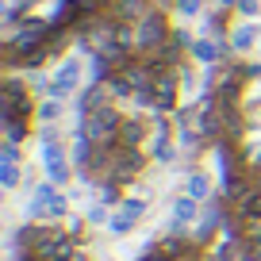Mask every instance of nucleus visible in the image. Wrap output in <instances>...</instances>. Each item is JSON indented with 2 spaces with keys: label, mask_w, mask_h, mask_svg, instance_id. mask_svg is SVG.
I'll list each match as a JSON object with an SVG mask.
<instances>
[{
  "label": "nucleus",
  "mask_w": 261,
  "mask_h": 261,
  "mask_svg": "<svg viewBox=\"0 0 261 261\" xmlns=\"http://www.w3.org/2000/svg\"><path fill=\"white\" fill-rule=\"evenodd\" d=\"M142 142V123H123V130H119V146H139Z\"/></svg>",
  "instance_id": "2eb2a0df"
},
{
  "label": "nucleus",
  "mask_w": 261,
  "mask_h": 261,
  "mask_svg": "<svg viewBox=\"0 0 261 261\" xmlns=\"http://www.w3.org/2000/svg\"><path fill=\"white\" fill-rule=\"evenodd\" d=\"M142 215H146V204H142V200H123V204H119V207L112 212L108 227H112L115 234H127V230L135 227V223H139Z\"/></svg>",
  "instance_id": "0eeeda50"
},
{
  "label": "nucleus",
  "mask_w": 261,
  "mask_h": 261,
  "mask_svg": "<svg viewBox=\"0 0 261 261\" xmlns=\"http://www.w3.org/2000/svg\"><path fill=\"white\" fill-rule=\"evenodd\" d=\"M257 242H261V230H257Z\"/></svg>",
  "instance_id": "b1692460"
},
{
  "label": "nucleus",
  "mask_w": 261,
  "mask_h": 261,
  "mask_svg": "<svg viewBox=\"0 0 261 261\" xmlns=\"http://www.w3.org/2000/svg\"><path fill=\"white\" fill-rule=\"evenodd\" d=\"M31 257H35V261H69V257H73V246H69V238L46 230V234H42V242L31 250Z\"/></svg>",
  "instance_id": "423d86ee"
},
{
  "label": "nucleus",
  "mask_w": 261,
  "mask_h": 261,
  "mask_svg": "<svg viewBox=\"0 0 261 261\" xmlns=\"http://www.w3.org/2000/svg\"><path fill=\"white\" fill-rule=\"evenodd\" d=\"M196 219V200L192 196H180L177 204H173V223H177V230H185V223Z\"/></svg>",
  "instance_id": "ddd939ff"
},
{
  "label": "nucleus",
  "mask_w": 261,
  "mask_h": 261,
  "mask_svg": "<svg viewBox=\"0 0 261 261\" xmlns=\"http://www.w3.org/2000/svg\"><path fill=\"white\" fill-rule=\"evenodd\" d=\"M219 4H227V8H230V4H238V0H219Z\"/></svg>",
  "instance_id": "5701e85b"
},
{
  "label": "nucleus",
  "mask_w": 261,
  "mask_h": 261,
  "mask_svg": "<svg viewBox=\"0 0 261 261\" xmlns=\"http://www.w3.org/2000/svg\"><path fill=\"white\" fill-rule=\"evenodd\" d=\"M150 8V0H115V19H123V23H139Z\"/></svg>",
  "instance_id": "1a4fd4ad"
},
{
  "label": "nucleus",
  "mask_w": 261,
  "mask_h": 261,
  "mask_svg": "<svg viewBox=\"0 0 261 261\" xmlns=\"http://www.w3.org/2000/svg\"><path fill=\"white\" fill-rule=\"evenodd\" d=\"M31 115V92L23 89L19 77L4 81V104H0V119H27Z\"/></svg>",
  "instance_id": "20e7f679"
},
{
  "label": "nucleus",
  "mask_w": 261,
  "mask_h": 261,
  "mask_svg": "<svg viewBox=\"0 0 261 261\" xmlns=\"http://www.w3.org/2000/svg\"><path fill=\"white\" fill-rule=\"evenodd\" d=\"M16 162H19L16 142H4V150H0V165H16Z\"/></svg>",
  "instance_id": "a211bd4d"
},
{
  "label": "nucleus",
  "mask_w": 261,
  "mask_h": 261,
  "mask_svg": "<svg viewBox=\"0 0 261 261\" xmlns=\"http://www.w3.org/2000/svg\"><path fill=\"white\" fill-rule=\"evenodd\" d=\"M200 4L204 0H177V12L180 16H200Z\"/></svg>",
  "instance_id": "aec40b11"
},
{
  "label": "nucleus",
  "mask_w": 261,
  "mask_h": 261,
  "mask_svg": "<svg viewBox=\"0 0 261 261\" xmlns=\"http://www.w3.org/2000/svg\"><path fill=\"white\" fill-rule=\"evenodd\" d=\"M4 135H8V142H19L27 135V119H4Z\"/></svg>",
  "instance_id": "dca6fc26"
},
{
  "label": "nucleus",
  "mask_w": 261,
  "mask_h": 261,
  "mask_svg": "<svg viewBox=\"0 0 261 261\" xmlns=\"http://www.w3.org/2000/svg\"><path fill=\"white\" fill-rule=\"evenodd\" d=\"M77 77H81V62L77 58H65L62 65H58V73H54V81H50V100H65L69 92L77 89Z\"/></svg>",
  "instance_id": "39448f33"
},
{
  "label": "nucleus",
  "mask_w": 261,
  "mask_h": 261,
  "mask_svg": "<svg viewBox=\"0 0 261 261\" xmlns=\"http://www.w3.org/2000/svg\"><path fill=\"white\" fill-rule=\"evenodd\" d=\"M0 185H4V188L19 185V169H16V165H0Z\"/></svg>",
  "instance_id": "f3484780"
},
{
  "label": "nucleus",
  "mask_w": 261,
  "mask_h": 261,
  "mask_svg": "<svg viewBox=\"0 0 261 261\" xmlns=\"http://www.w3.org/2000/svg\"><path fill=\"white\" fill-rule=\"evenodd\" d=\"M119 130H123V119H119V112H115L112 104L92 108V112L81 115V135L92 146H112V142H119Z\"/></svg>",
  "instance_id": "f257e3e1"
},
{
  "label": "nucleus",
  "mask_w": 261,
  "mask_h": 261,
  "mask_svg": "<svg viewBox=\"0 0 261 261\" xmlns=\"http://www.w3.org/2000/svg\"><path fill=\"white\" fill-rule=\"evenodd\" d=\"M165 39H169V27H165L162 12H146V16L135 23V50H150V54H154Z\"/></svg>",
  "instance_id": "7ed1b4c3"
},
{
  "label": "nucleus",
  "mask_w": 261,
  "mask_h": 261,
  "mask_svg": "<svg viewBox=\"0 0 261 261\" xmlns=\"http://www.w3.org/2000/svg\"><path fill=\"white\" fill-rule=\"evenodd\" d=\"M58 112H62V104H58V100H46V104L39 108V119L50 123V119H58Z\"/></svg>",
  "instance_id": "6ab92c4d"
},
{
  "label": "nucleus",
  "mask_w": 261,
  "mask_h": 261,
  "mask_svg": "<svg viewBox=\"0 0 261 261\" xmlns=\"http://www.w3.org/2000/svg\"><path fill=\"white\" fill-rule=\"evenodd\" d=\"M177 81H180V73H173V69L158 73V81H154V108L158 112H169L177 104Z\"/></svg>",
  "instance_id": "6e6552de"
},
{
  "label": "nucleus",
  "mask_w": 261,
  "mask_h": 261,
  "mask_svg": "<svg viewBox=\"0 0 261 261\" xmlns=\"http://www.w3.org/2000/svg\"><path fill=\"white\" fill-rule=\"evenodd\" d=\"M27 215L31 219H58V215H65V196L58 192V185H39L31 196V204H27Z\"/></svg>",
  "instance_id": "f03ea898"
},
{
  "label": "nucleus",
  "mask_w": 261,
  "mask_h": 261,
  "mask_svg": "<svg viewBox=\"0 0 261 261\" xmlns=\"http://www.w3.org/2000/svg\"><path fill=\"white\" fill-rule=\"evenodd\" d=\"M104 219H112V215H108V204H96V207H89V223H104Z\"/></svg>",
  "instance_id": "412c9836"
},
{
  "label": "nucleus",
  "mask_w": 261,
  "mask_h": 261,
  "mask_svg": "<svg viewBox=\"0 0 261 261\" xmlns=\"http://www.w3.org/2000/svg\"><path fill=\"white\" fill-rule=\"evenodd\" d=\"M234 8L242 12V16H257V8H261V4H257V0H238Z\"/></svg>",
  "instance_id": "4be33fe9"
},
{
  "label": "nucleus",
  "mask_w": 261,
  "mask_h": 261,
  "mask_svg": "<svg viewBox=\"0 0 261 261\" xmlns=\"http://www.w3.org/2000/svg\"><path fill=\"white\" fill-rule=\"evenodd\" d=\"M253 42H257V27H253V23H242V27H234V31H230V50H238V54H242V50H250Z\"/></svg>",
  "instance_id": "9b49d317"
},
{
  "label": "nucleus",
  "mask_w": 261,
  "mask_h": 261,
  "mask_svg": "<svg viewBox=\"0 0 261 261\" xmlns=\"http://www.w3.org/2000/svg\"><path fill=\"white\" fill-rule=\"evenodd\" d=\"M192 54L200 58V62L215 65V62L223 58V46H219V42H212V39H196V42H192Z\"/></svg>",
  "instance_id": "f8f14e48"
},
{
  "label": "nucleus",
  "mask_w": 261,
  "mask_h": 261,
  "mask_svg": "<svg viewBox=\"0 0 261 261\" xmlns=\"http://www.w3.org/2000/svg\"><path fill=\"white\" fill-rule=\"evenodd\" d=\"M158 253H162L165 261H180V257H185V238H180V230L173 238H165V242L158 246Z\"/></svg>",
  "instance_id": "4468645a"
},
{
  "label": "nucleus",
  "mask_w": 261,
  "mask_h": 261,
  "mask_svg": "<svg viewBox=\"0 0 261 261\" xmlns=\"http://www.w3.org/2000/svg\"><path fill=\"white\" fill-rule=\"evenodd\" d=\"M185 196H192V200H207L212 196V177L207 173H188V180H185Z\"/></svg>",
  "instance_id": "9d476101"
}]
</instances>
